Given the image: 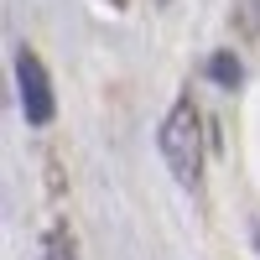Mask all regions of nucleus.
Here are the masks:
<instances>
[{
  "label": "nucleus",
  "instance_id": "obj_4",
  "mask_svg": "<svg viewBox=\"0 0 260 260\" xmlns=\"http://www.w3.org/2000/svg\"><path fill=\"white\" fill-rule=\"evenodd\" d=\"M208 73L224 83V89H234V83H240V62H234V52H213L208 57Z\"/></svg>",
  "mask_w": 260,
  "mask_h": 260
},
{
  "label": "nucleus",
  "instance_id": "obj_6",
  "mask_svg": "<svg viewBox=\"0 0 260 260\" xmlns=\"http://www.w3.org/2000/svg\"><path fill=\"white\" fill-rule=\"evenodd\" d=\"M255 250H260V213H255Z\"/></svg>",
  "mask_w": 260,
  "mask_h": 260
},
{
  "label": "nucleus",
  "instance_id": "obj_1",
  "mask_svg": "<svg viewBox=\"0 0 260 260\" xmlns=\"http://www.w3.org/2000/svg\"><path fill=\"white\" fill-rule=\"evenodd\" d=\"M156 151L167 172L177 177L182 187H198L203 182V161H208V136H203V120H198V104H192L187 94L167 110L161 130H156Z\"/></svg>",
  "mask_w": 260,
  "mask_h": 260
},
{
  "label": "nucleus",
  "instance_id": "obj_5",
  "mask_svg": "<svg viewBox=\"0 0 260 260\" xmlns=\"http://www.w3.org/2000/svg\"><path fill=\"white\" fill-rule=\"evenodd\" d=\"M104 6H110V11H125V6H130V0H104Z\"/></svg>",
  "mask_w": 260,
  "mask_h": 260
},
{
  "label": "nucleus",
  "instance_id": "obj_7",
  "mask_svg": "<svg viewBox=\"0 0 260 260\" xmlns=\"http://www.w3.org/2000/svg\"><path fill=\"white\" fill-rule=\"evenodd\" d=\"M156 6H167V0H156Z\"/></svg>",
  "mask_w": 260,
  "mask_h": 260
},
{
  "label": "nucleus",
  "instance_id": "obj_3",
  "mask_svg": "<svg viewBox=\"0 0 260 260\" xmlns=\"http://www.w3.org/2000/svg\"><path fill=\"white\" fill-rule=\"evenodd\" d=\"M42 260H78V245H73V229L52 219L47 229H42Z\"/></svg>",
  "mask_w": 260,
  "mask_h": 260
},
{
  "label": "nucleus",
  "instance_id": "obj_2",
  "mask_svg": "<svg viewBox=\"0 0 260 260\" xmlns=\"http://www.w3.org/2000/svg\"><path fill=\"white\" fill-rule=\"evenodd\" d=\"M16 94H21V115L31 125H52L57 94H52V78H47V68H42V57L31 47H16Z\"/></svg>",
  "mask_w": 260,
  "mask_h": 260
}]
</instances>
